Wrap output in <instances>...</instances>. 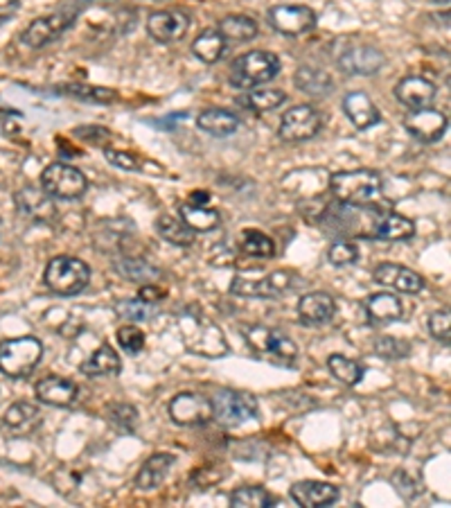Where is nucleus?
Segmentation results:
<instances>
[{"mask_svg": "<svg viewBox=\"0 0 451 508\" xmlns=\"http://www.w3.org/2000/svg\"><path fill=\"white\" fill-rule=\"evenodd\" d=\"M178 332H181L183 346L201 358H223L230 350L229 339L221 332V328L196 307H187L178 314Z\"/></svg>", "mask_w": 451, "mask_h": 508, "instance_id": "nucleus-1", "label": "nucleus"}, {"mask_svg": "<svg viewBox=\"0 0 451 508\" xmlns=\"http://www.w3.org/2000/svg\"><path fill=\"white\" fill-rule=\"evenodd\" d=\"M329 190L341 204L365 208L382 197V177L374 169H343L329 177Z\"/></svg>", "mask_w": 451, "mask_h": 508, "instance_id": "nucleus-2", "label": "nucleus"}, {"mask_svg": "<svg viewBox=\"0 0 451 508\" xmlns=\"http://www.w3.org/2000/svg\"><path fill=\"white\" fill-rule=\"evenodd\" d=\"M244 339H247L248 349L257 355V358L266 359L274 367L293 368L296 367L298 358V346L293 344L287 334H283L280 330L266 328V325H248L242 330Z\"/></svg>", "mask_w": 451, "mask_h": 508, "instance_id": "nucleus-3", "label": "nucleus"}, {"mask_svg": "<svg viewBox=\"0 0 451 508\" xmlns=\"http://www.w3.org/2000/svg\"><path fill=\"white\" fill-rule=\"evenodd\" d=\"M296 285V274L289 269L242 271L230 283V292L244 298H280Z\"/></svg>", "mask_w": 451, "mask_h": 508, "instance_id": "nucleus-4", "label": "nucleus"}, {"mask_svg": "<svg viewBox=\"0 0 451 508\" xmlns=\"http://www.w3.org/2000/svg\"><path fill=\"white\" fill-rule=\"evenodd\" d=\"M280 68L283 64H280L278 55L269 50H251L230 64L229 82L235 88L248 91V88H257L278 77Z\"/></svg>", "mask_w": 451, "mask_h": 508, "instance_id": "nucleus-5", "label": "nucleus"}, {"mask_svg": "<svg viewBox=\"0 0 451 508\" xmlns=\"http://www.w3.org/2000/svg\"><path fill=\"white\" fill-rule=\"evenodd\" d=\"M43 283L57 296H77L91 283V267L73 256H57L43 271Z\"/></svg>", "mask_w": 451, "mask_h": 508, "instance_id": "nucleus-6", "label": "nucleus"}, {"mask_svg": "<svg viewBox=\"0 0 451 508\" xmlns=\"http://www.w3.org/2000/svg\"><path fill=\"white\" fill-rule=\"evenodd\" d=\"M43 358V344L37 337H16L0 344V373L25 380L37 371Z\"/></svg>", "mask_w": 451, "mask_h": 508, "instance_id": "nucleus-7", "label": "nucleus"}, {"mask_svg": "<svg viewBox=\"0 0 451 508\" xmlns=\"http://www.w3.org/2000/svg\"><path fill=\"white\" fill-rule=\"evenodd\" d=\"M260 404L256 395L247 391L226 389L212 398V418L221 427H239L248 421H257Z\"/></svg>", "mask_w": 451, "mask_h": 508, "instance_id": "nucleus-8", "label": "nucleus"}, {"mask_svg": "<svg viewBox=\"0 0 451 508\" xmlns=\"http://www.w3.org/2000/svg\"><path fill=\"white\" fill-rule=\"evenodd\" d=\"M41 190L55 199L75 202L86 195L88 179L82 169L73 168V165L52 163L41 172Z\"/></svg>", "mask_w": 451, "mask_h": 508, "instance_id": "nucleus-9", "label": "nucleus"}, {"mask_svg": "<svg viewBox=\"0 0 451 508\" xmlns=\"http://www.w3.org/2000/svg\"><path fill=\"white\" fill-rule=\"evenodd\" d=\"M77 21V10H64V12H55V14L41 16V19H34L32 23L28 25V30L23 32V43L28 48H46L50 43H55L57 39L61 37L64 32H68L70 28Z\"/></svg>", "mask_w": 451, "mask_h": 508, "instance_id": "nucleus-10", "label": "nucleus"}, {"mask_svg": "<svg viewBox=\"0 0 451 508\" xmlns=\"http://www.w3.org/2000/svg\"><path fill=\"white\" fill-rule=\"evenodd\" d=\"M169 418L181 427H201L212 421V400L194 391L174 395L167 407Z\"/></svg>", "mask_w": 451, "mask_h": 508, "instance_id": "nucleus-11", "label": "nucleus"}, {"mask_svg": "<svg viewBox=\"0 0 451 508\" xmlns=\"http://www.w3.org/2000/svg\"><path fill=\"white\" fill-rule=\"evenodd\" d=\"M323 127V118L311 104H298L289 109L280 120V138L284 142H302L314 138Z\"/></svg>", "mask_w": 451, "mask_h": 508, "instance_id": "nucleus-12", "label": "nucleus"}, {"mask_svg": "<svg viewBox=\"0 0 451 508\" xmlns=\"http://www.w3.org/2000/svg\"><path fill=\"white\" fill-rule=\"evenodd\" d=\"M269 25L275 32L284 34V37H301V34L311 32L319 23V16L311 7L307 5H278L271 7L269 14Z\"/></svg>", "mask_w": 451, "mask_h": 508, "instance_id": "nucleus-13", "label": "nucleus"}, {"mask_svg": "<svg viewBox=\"0 0 451 508\" xmlns=\"http://www.w3.org/2000/svg\"><path fill=\"white\" fill-rule=\"evenodd\" d=\"M386 64L382 50L368 43H346V48L338 55L337 66L346 75H374Z\"/></svg>", "mask_w": 451, "mask_h": 508, "instance_id": "nucleus-14", "label": "nucleus"}, {"mask_svg": "<svg viewBox=\"0 0 451 508\" xmlns=\"http://www.w3.org/2000/svg\"><path fill=\"white\" fill-rule=\"evenodd\" d=\"M404 127L415 141L424 142V145H431V142H437L445 136L446 127H449V120H446V115L442 113V111L427 106V109L410 111L404 118Z\"/></svg>", "mask_w": 451, "mask_h": 508, "instance_id": "nucleus-15", "label": "nucleus"}, {"mask_svg": "<svg viewBox=\"0 0 451 508\" xmlns=\"http://www.w3.org/2000/svg\"><path fill=\"white\" fill-rule=\"evenodd\" d=\"M192 19L181 10H160L147 19V32L158 43L181 41L190 30Z\"/></svg>", "mask_w": 451, "mask_h": 508, "instance_id": "nucleus-16", "label": "nucleus"}, {"mask_svg": "<svg viewBox=\"0 0 451 508\" xmlns=\"http://www.w3.org/2000/svg\"><path fill=\"white\" fill-rule=\"evenodd\" d=\"M373 278L374 283L395 289L400 294H419L424 289V285H427L418 271L409 269L404 265H397V262H382V265H377L373 271Z\"/></svg>", "mask_w": 451, "mask_h": 508, "instance_id": "nucleus-17", "label": "nucleus"}, {"mask_svg": "<svg viewBox=\"0 0 451 508\" xmlns=\"http://www.w3.org/2000/svg\"><path fill=\"white\" fill-rule=\"evenodd\" d=\"M289 494H292L293 502L302 508L332 506V503H337L338 497H341L337 485L328 484V481H314V479L296 481V484L289 488Z\"/></svg>", "mask_w": 451, "mask_h": 508, "instance_id": "nucleus-18", "label": "nucleus"}, {"mask_svg": "<svg viewBox=\"0 0 451 508\" xmlns=\"http://www.w3.org/2000/svg\"><path fill=\"white\" fill-rule=\"evenodd\" d=\"M34 394L41 403L50 404V407H73L77 403L79 395V386L75 385L73 380L68 377H59V376H48L43 380L37 382L34 386Z\"/></svg>", "mask_w": 451, "mask_h": 508, "instance_id": "nucleus-19", "label": "nucleus"}, {"mask_svg": "<svg viewBox=\"0 0 451 508\" xmlns=\"http://www.w3.org/2000/svg\"><path fill=\"white\" fill-rule=\"evenodd\" d=\"M337 312V301L325 292H311L298 301V319L307 328H319L328 323Z\"/></svg>", "mask_w": 451, "mask_h": 508, "instance_id": "nucleus-20", "label": "nucleus"}, {"mask_svg": "<svg viewBox=\"0 0 451 508\" xmlns=\"http://www.w3.org/2000/svg\"><path fill=\"white\" fill-rule=\"evenodd\" d=\"M395 97L410 111L427 109V106H431V102L436 100V86H433V82H428L427 77L410 75V77H404L397 82Z\"/></svg>", "mask_w": 451, "mask_h": 508, "instance_id": "nucleus-21", "label": "nucleus"}, {"mask_svg": "<svg viewBox=\"0 0 451 508\" xmlns=\"http://www.w3.org/2000/svg\"><path fill=\"white\" fill-rule=\"evenodd\" d=\"M343 111H346L347 120H350L359 132H365V129L374 127V124L382 120V113H379L377 104L361 91L347 93V95L343 97Z\"/></svg>", "mask_w": 451, "mask_h": 508, "instance_id": "nucleus-22", "label": "nucleus"}, {"mask_svg": "<svg viewBox=\"0 0 451 508\" xmlns=\"http://www.w3.org/2000/svg\"><path fill=\"white\" fill-rule=\"evenodd\" d=\"M176 463V457L169 452H156L147 458L145 463L140 466L136 475V488L138 490H154L167 479L169 470Z\"/></svg>", "mask_w": 451, "mask_h": 508, "instance_id": "nucleus-23", "label": "nucleus"}, {"mask_svg": "<svg viewBox=\"0 0 451 508\" xmlns=\"http://www.w3.org/2000/svg\"><path fill=\"white\" fill-rule=\"evenodd\" d=\"M415 235V224L409 217L400 215V213H382L374 220L373 235L374 240H386V242H404Z\"/></svg>", "mask_w": 451, "mask_h": 508, "instance_id": "nucleus-24", "label": "nucleus"}, {"mask_svg": "<svg viewBox=\"0 0 451 508\" xmlns=\"http://www.w3.org/2000/svg\"><path fill=\"white\" fill-rule=\"evenodd\" d=\"M404 303H401L400 296L388 292H379L373 294V296L365 301V314H368V321L374 325H383V323H392V321L404 319Z\"/></svg>", "mask_w": 451, "mask_h": 508, "instance_id": "nucleus-25", "label": "nucleus"}, {"mask_svg": "<svg viewBox=\"0 0 451 508\" xmlns=\"http://www.w3.org/2000/svg\"><path fill=\"white\" fill-rule=\"evenodd\" d=\"M196 124H199L201 132L210 133V136L226 138V136H233V133L238 132L239 118L233 113V111L212 106V109L201 111L199 118H196Z\"/></svg>", "mask_w": 451, "mask_h": 508, "instance_id": "nucleus-26", "label": "nucleus"}, {"mask_svg": "<svg viewBox=\"0 0 451 508\" xmlns=\"http://www.w3.org/2000/svg\"><path fill=\"white\" fill-rule=\"evenodd\" d=\"M79 371L86 377H102V376H118L122 371L118 353L111 344H100V349L79 367Z\"/></svg>", "mask_w": 451, "mask_h": 508, "instance_id": "nucleus-27", "label": "nucleus"}, {"mask_svg": "<svg viewBox=\"0 0 451 508\" xmlns=\"http://www.w3.org/2000/svg\"><path fill=\"white\" fill-rule=\"evenodd\" d=\"M229 48V41L223 39L219 30H203L199 37L192 41V55L203 64H217Z\"/></svg>", "mask_w": 451, "mask_h": 508, "instance_id": "nucleus-28", "label": "nucleus"}, {"mask_svg": "<svg viewBox=\"0 0 451 508\" xmlns=\"http://www.w3.org/2000/svg\"><path fill=\"white\" fill-rule=\"evenodd\" d=\"M293 84L311 97H325L334 88L332 77L325 70L314 68V66H301L293 75Z\"/></svg>", "mask_w": 451, "mask_h": 508, "instance_id": "nucleus-29", "label": "nucleus"}, {"mask_svg": "<svg viewBox=\"0 0 451 508\" xmlns=\"http://www.w3.org/2000/svg\"><path fill=\"white\" fill-rule=\"evenodd\" d=\"M156 231L165 242L174 244V247H192L194 244V231L181 217L160 215L156 222Z\"/></svg>", "mask_w": 451, "mask_h": 508, "instance_id": "nucleus-30", "label": "nucleus"}, {"mask_svg": "<svg viewBox=\"0 0 451 508\" xmlns=\"http://www.w3.org/2000/svg\"><path fill=\"white\" fill-rule=\"evenodd\" d=\"M287 102V93L280 88H262V91H248L238 97V104L256 113H265V111H274Z\"/></svg>", "mask_w": 451, "mask_h": 508, "instance_id": "nucleus-31", "label": "nucleus"}, {"mask_svg": "<svg viewBox=\"0 0 451 508\" xmlns=\"http://www.w3.org/2000/svg\"><path fill=\"white\" fill-rule=\"evenodd\" d=\"M178 215H181V220L185 222L192 231H199V233H208V231H214L217 226H221V215H219L214 208L208 206L183 204Z\"/></svg>", "mask_w": 451, "mask_h": 508, "instance_id": "nucleus-32", "label": "nucleus"}, {"mask_svg": "<svg viewBox=\"0 0 451 508\" xmlns=\"http://www.w3.org/2000/svg\"><path fill=\"white\" fill-rule=\"evenodd\" d=\"M5 425L19 434H25L41 425V412L32 403H14L5 412Z\"/></svg>", "mask_w": 451, "mask_h": 508, "instance_id": "nucleus-33", "label": "nucleus"}, {"mask_svg": "<svg viewBox=\"0 0 451 508\" xmlns=\"http://www.w3.org/2000/svg\"><path fill=\"white\" fill-rule=\"evenodd\" d=\"M274 494L266 493L260 485H242V488H235L230 493V506L233 508H271L275 506Z\"/></svg>", "mask_w": 451, "mask_h": 508, "instance_id": "nucleus-34", "label": "nucleus"}, {"mask_svg": "<svg viewBox=\"0 0 451 508\" xmlns=\"http://www.w3.org/2000/svg\"><path fill=\"white\" fill-rule=\"evenodd\" d=\"M328 368L338 382H343L346 386H356L364 380L365 368L361 367L356 359L346 358V355H329L328 358Z\"/></svg>", "mask_w": 451, "mask_h": 508, "instance_id": "nucleus-35", "label": "nucleus"}, {"mask_svg": "<svg viewBox=\"0 0 451 508\" xmlns=\"http://www.w3.org/2000/svg\"><path fill=\"white\" fill-rule=\"evenodd\" d=\"M219 32L223 34L226 41H251L257 37V23L248 16H226L219 23Z\"/></svg>", "mask_w": 451, "mask_h": 508, "instance_id": "nucleus-36", "label": "nucleus"}, {"mask_svg": "<svg viewBox=\"0 0 451 508\" xmlns=\"http://www.w3.org/2000/svg\"><path fill=\"white\" fill-rule=\"evenodd\" d=\"M115 314L124 321L140 323V321L154 319L158 310H156V303H147L142 298H124V301L115 303Z\"/></svg>", "mask_w": 451, "mask_h": 508, "instance_id": "nucleus-37", "label": "nucleus"}, {"mask_svg": "<svg viewBox=\"0 0 451 508\" xmlns=\"http://www.w3.org/2000/svg\"><path fill=\"white\" fill-rule=\"evenodd\" d=\"M242 251L251 258H274L275 256V244L269 235H265L262 231L247 229L242 233Z\"/></svg>", "mask_w": 451, "mask_h": 508, "instance_id": "nucleus-38", "label": "nucleus"}, {"mask_svg": "<svg viewBox=\"0 0 451 508\" xmlns=\"http://www.w3.org/2000/svg\"><path fill=\"white\" fill-rule=\"evenodd\" d=\"M61 91L70 97H77L84 102H95V104H109V102L118 100V93L111 88L102 86H86V84H66Z\"/></svg>", "mask_w": 451, "mask_h": 508, "instance_id": "nucleus-39", "label": "nucleus"}, {"mask_svg": "<svg viewBox=\"0 0 451 508\" xmlns=\"http://www.w3.org/2000/svg\"><path fill=\"white\" fill-rule=\"evenodd\" d=\"M374 353L383 359H404L410 355V344L406 339L400 337H391V334H382V337L374 339Z\"/></svg>", "mask_w": 451, "mask_h": 508, "instance_id": "nucleus-40", "label": "nucleus"}, {"mask_svg": "<svg viewBox=\"0 0 451 508\" xmlns=\"http://www.w3.org/2000/svg\"><path fill=\"white\" fill-rule=\"evenodd\" d=\"M19 206L23 208L30 217H37V220H46L48 213H55L50 202L46 199V193H37V190H23V193L19 195Z\"/></svg>", "mask_w": 451, "mask_h": 508, "instance_id": "nucleus-41", "label": "nucleus"}, {"mask_svg": "<svg viewBox=\"0 0 451 508\" xmlns=\"http://www.w3.org/2000/svg\"><path fill=\"white\" fill-rule=\"evenodd\" d=\"M118 344L120 349L127 350L129 355H136L145 349V332L138 325H122L118 330Z\"/></svg>", "mask_w": 451, "mask_h": 508, "instance_id": "nucleus-42", "label": "nucleus"}, {"mask_svg": "<svg viewBox=\"0 0 451 508\" xmlns=\"http://www.w3.org/2000/svg\"><path fill=\"white\" fill-rule=\"evenodd\" d=\"M428 332L433 339H437L440 344L449 346L451 341V314L449 310H437L428 316Z\"/></svg>", "mask_w": 451, "mask_h": 508, "instance_id": "nucleus-43", "label": "nucleus"}, {"mask_svg": "<svg viewBox=\"0 0 451 508\" xmlns=\"http://www.w3.org/2000/svg\"><path fill=\"white\" fill-rule=\"evenodd\" d=\"M328 258L334 267L355 265V262L359 260V247H356L355 242H347V240H343V242H337L329 247Z\"/></svg>", "mask_w": 451, "mask_h": 508, "instance_id": "nucleus-44", "label": "nucleus"}, {"mask_svg": "<svg viewBox=\"0 0 451 508\" xmlns=\"http://www.w3.org/2000/svg\"><path fill=\"white\" fill-rule=\"evenodd\" d=\"M104 156L111 165H115V168L120 169H127V172H136V169H140V160H138V156L129 154V151L104 147Z\"/></svg>", "mask_w": 451, "mask_h": 508, "instance_id": "nucleus-45", "label": "nucleus"}, {"mask_svg": "<svg viewBox=\"0 0 451 508\" xmlns=\"http://www.w3.org/2000/svg\"><path fill=\"white\" fill-rule=\"evenodd\" d=\"M109 416L111 421L118 427H122V430H131L133 422L138 421V412L133 407H129V404H113V407L109 409Z\"/></svg>", "mask_w": 451, "mask_h": 508, "instance_id": "nucleus-46", "label": "nucleus"}, {"mask_svg": "<svg viewBox=\"0 0 451 508\" xmlns=\"http://www.w3.org/2000/svg\"><path fill=\"white\" fill-rule=\"evenodd\" d=\"M138 298H142V301H147V303H156V305H158V303L165 298V289L154 287V285H145V287L138 292Z\"/></svg>", "mask_w": 451, "mask_h": 508, "instance_id": "nucleus-47", "label": "nucleus"}, {"mask_svg": "<svg viewBox=\"0 0 451 508\" xmlns=\"http://www.w3.org/2000/svg\"><path fill=\"white\" fill-rule=\"evenodd\" d=\"M21 0H0V25L7 23L19 12Z\"/></svg>", "mask_w": 451, "mask_h": 508, "instance_id": "nucleus-48", "label": "nucleus"}, {"mask_svg": "<svg viewBox=\"0 0 451 508\" xmlns=\"http://www.w3.org/2000/svg\"><path fill=\"white\" fill-rule=\"evenodd\" d=\"M208 202H210V195L208 193H192L190 195V204H194V206H208Z\"/></svg>", "mask_w": 451, "mask_h": 508, "instance_id": "nucleus-49", "label": "nucleus"}, {"mask_svg": "<svg viewBox=\"0 0 451 508\" xmlns=\"http://www.w3.org/2000/svg\"><path fill=\"white\" fill-rule=\"evenodd\" d=\"M436 3H449V0H436Z\"/></svg>", "mask_w": 451, "mask_h": 508, "instance_id": "nucleus-50", "label": "nucleus"}]
</instances>
